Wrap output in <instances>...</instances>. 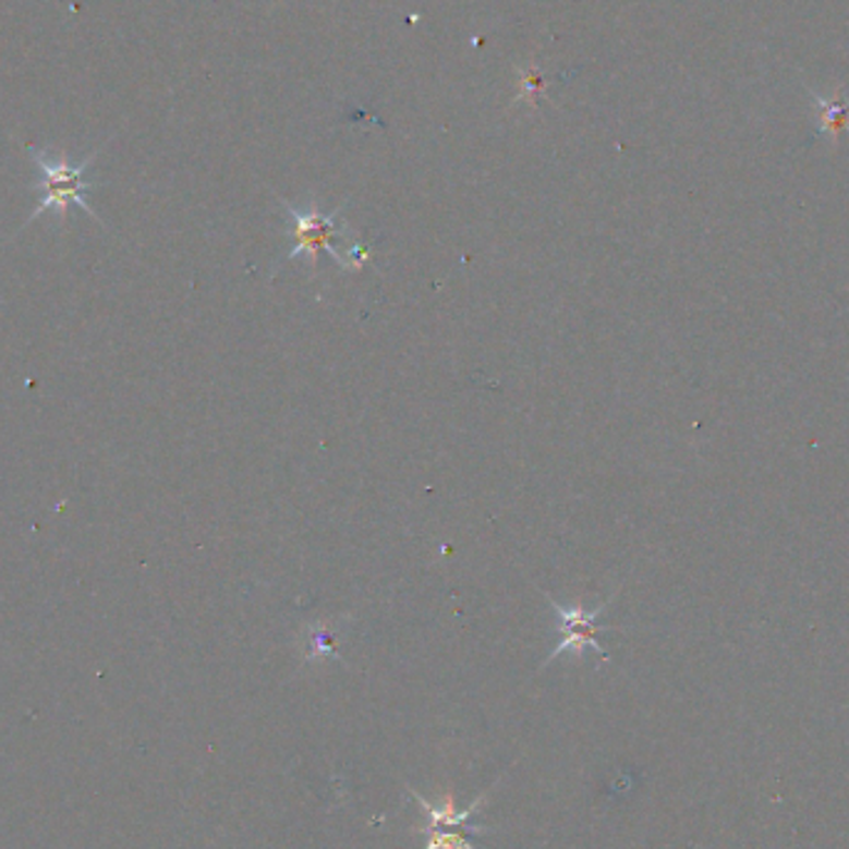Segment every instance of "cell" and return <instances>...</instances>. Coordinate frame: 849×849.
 Listing matches in <instances>:
<instances>
[{
	"label": "cell",
	"instance_id": "cell-1",
	"mask_svg": "<svg viewBox=\"0 0 849 849\" xmlns=\"http://www.w3.org/2000/svg\"><path fill=\"white\" fill-rule=\"evenodd\" d=\"M28 155L33 159L35 169L40 172V182H35L33 190H38L40 186L45 194L43 199L35 204V209L28 217V221H25V227H31L35 219L48 211L58 214V219L65 221L70 207L83 209L89 214V217L102 223V219L97 217V211L87 204V194L93 192L97 184L85 179L89 165L95 162V157L100 155V149H95L93 155H87L83 162H70L65 151L43 149V147H28Z\"/></svg>",
	"mask_w": 849,
	"mask_h": 849
},
{
	"label": "cell",
	"instance_id": "cell-2",
	"mask_svg": "<svg viewBox=\"0 0 849 849\" xmlns=\"http://www.w3.org/2000/svg\"><path fill=\"white\" fill-rule=\"evenodd\" d=\"M549 604L554 614H557V631H559V643L557 648L551 651L549 658L544 660V666H549L551 660H557L559 656L565 654H577L581 656L586 648H594L598 656H602L604 660H609V654H606V648L598 643V633L606 631V626L598 623V616H602L606 609H609V602L596 606L594 611H586L581 609V606H561L559 602H554V598L547 594Z\"/></svg>",
	"mask_w": 849,
	"mask_h": 849
},
{
	"label": "cell",
	"instance_id": "cell-3",
	"mask_svg": "<svg viewBox=\"0 0 849 849\" xmlns=\"http://www.w3.org/2000/svg\"><path fill=\"white\" fill-rule=\"evenodd\" d=\"M283 207H286V211L291 214L293 223H296V246H293L291 252L286 254L289 262L301 254H308L311 266L316 268L318 252H324L326 248V252L336 258L338 266L351 268L348 258L338 254L336 246H330V236L343 234V223L336 221L341 209H336L333 214H324L318 209H296V207H291V204H283Z\"/></svg>",
	"mask_w": 849,
	"mask_h": 849
},
{
	"label": "cell",
	"instance_id": "cell-4",
	"mask_svg": "<svg viewBox=\"0 0 849 849\" xmlns=\"http://www.w3.org/2000/svg\"><path fill=\"white\" fill-rule=\"evenodd\" d=\"M413 798L420 804V810L425 812V817L430 820V829L450 827V829H464V833H470V835H487L489 833L487 827L475 825V822H472V817L477 815V810L482 808V802H485L487 798H477L468 810H454L452 798H445L440 804H433L415 790H413Z\"/></svg>",
	"mask_w": 849,
	"mask_h": 849
},
{
	"label": "cell",
	"instance_id": "cell-5",
	"mask_svg": "<svg viewBox=\"0 0 849 849\" xmlns=\"http://www.w3.org/2000/svg\"><path fill=\"white\" fill-rule=\"evenodd\" d=\"M817 107H820V120H822V132L829 134V140L837 142L839 132H849V100L839 93L833 97H817Z\"/></svg>",
	"mask_w": 849,
	"mask_h": 849
},
{
	"label": "cell",
	"instance_id": "cell-6",
	"mask_svg": "<svg viewBox=\"0 0 849 849\" xmlns=\"http://www.w3.org/2000/svg\"><path fill=\"white\" fill-rule=\"evenodd\" d=\"M303 658H341L338 656V629L333 623H316L306 629V654Z\"/></svg>",
	"mask_w": 849,
	"mask_h": 849
},
{
	"label": "cell",
	"instance_id": "cell-7",
	"mask_svg": "<svg viewBox=\"0 0 849 849\" xmlns=\"http://www.w3.org/2000/svg\"><path fill=\"white\" fill-rule=\"evenodd\" d=\"M470 833H442V829H430V839L423 849H475L468 839Z\"/></svg>",
	"mask_w": 849,
	"mask_h": 849
}]
</instances>
